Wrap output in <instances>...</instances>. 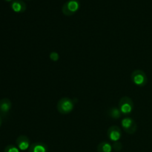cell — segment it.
<instances>
[{"instance_id": "1", "label": "cell", "mask_w": 152, "mask_h": 152, "mask_svg": "<svg viewBox=\"0 0 152 152\" xmlns=\"http://www.w3.org/2000/svg\"><path fill=\"white\" fill-rule=\"evenodd\" d=\"M74 108V102L70 98L63 97L57 102L56 108L61 114H68L72 112Z\"/></svg>"}, {"instance_id": "7", "label": "cell", "mask_w": 152, "mask_h": 152, "mask_svg": "<svg viewBox=\"0 0 152 152\" xmlns=\"http://www.w3.org/2000/svg\"><path fill=\"white\" fill-rule=\"evenodd\" d=\"M12 108L11 101L8 98H4L0 100V115L1 117H7Z\"/></svg>"}, {"instance_id": "10", "label": "cell", "mask_w": 152, "mask_h": 152, "mask_svg": "<svg viewBox=\"0 0 152 152\" xmlns=\"http://www.w3.org/2000/svg\"><path fill=\"white\" fill-rule=\"evenodd\" d=\"M28 152H48V146L42 142H36L31 144Z\"/></svg>"}, {"instance_id": "4", "label": "cell", "mask_w": 152, "mask_h": 152, "mask_svg": "<svg viewBox=\"0 0 152 152\" xmlns=\"http://www.w3.org/2000/svg\"><path fill=\"white\" fill-rule=\"evenodd\" d=\"M119 109L122 114L128 115L132 114L134 110V102L132 99L129 96H123L119 102Z\"/></svg>"}, {"instance_id": "14", "label": "cell", "mask_w": 152, "mask_h": 152, "mask_svg": "<svg viewBox=\"0 0 152 152\" xmlns=\"http://www.w3.org/2000/svg\"><path fill=\"white\" fill-rule=\"evenodd\" d=\"M112 148L116 151H120L123 148V143L120 142V141L114 142L112 144Z\"/></svg>"}, {"instance_id": "11", "label": "cell", "mask_w": 152, "mask_h": 152, "mask_svg": "<svg viewBox=\"0 0 152 152\" xmlns=\"http://www.w3.org/2000/svg\"><path fill=\"white\" fill-rule=\"evenodd\" d=\"M112 149V145L107 141H102L97 146L98 152H111Z\"/></svg>"}, {"instance_id": "3", "label": "cell", "mask_w": 152, "mask_h": 152, "mask_svg": "<svg viewBox=\"0 0 152 152\" xmlns=\"http://www.w3.org/2000/svg\"><path fill=\"white\" fill-rule=\"evenodd\" d=\"M131 79L132 83L139 87H144L148 83V77L145 73L142 70L138 69L134 71L131 75Z\"/></svg>"}, {"instance_id": "2", "label": "cell", "mask_w": 152, "mask_h": 152, "mask_svg": "<svg viewBox=\"0 0 152 152\" xmlns=\"http://www.w3.org/2000/svg\"><path fill=\"white\" fill-rule=\"evenodd\" d=\"M80 7V3L79 0H68L62 5V11L64 15L70 16L74 15L78 11Z\"/></svg>"}, {"instance_id": "6", "label": "cell", "mask_w": 152, "mask_h": 152, "mask_svg": "<svg viewBox=\"0 0 152 152\" xmlns=\"http://www.w3.org/2000/svg\"><path fill=\"white\" fill-rule=\"evenodd\" d=\"M107 135H108V139L111 141L117 142L120 140L122 137V131L120 127L117 126H112L108 129L107 131Z\"/></svg>"}, {"instance_id": "9", "label": "cell", "mask_w": 152, "mask_h": 152, "mask_svg": "<svg viewBox=\"0 0 152 152\" xmlns=\"http://www.w3.org/2000/svg\"><path fill=\"white\" fill-rule=\"evenodd\" d=\"M10 7L15 13H23L27 8L26 4L22 0H13L11 2Z\"/></svg>"}, {"instance_id": "17", "label": "cell", "mask_w": 152, "mask_h": 152, "mask_svg": "<svg viewBox=\"0 0 152 152\" xmlns=\"http://www.w3.org/2000/svg\"><path fill=\"white\" fill-rule=\"evenodd\" d=\"M6 1H13V0H5Z\"/></svg>"}, {"instance_id": "16", "label": "cell", "mask_w": 152, "mask_h": 152, "mask_svg": "<svg viewBox=\"0 0 152 152\" xmlns=\"http://www.w3.org/2000/svg\"><path fill=\"white\" fill-rule=\"evenodd\" d=\"M1 124H2V118H1V115H0V127H1Z\"/></svg>"}, {"instance_id": "13", "label": "cell", "mask_w": 152, "mask_h": 152, "mask_svg": "<svg viewBox=\"0 0 152 152\" xmlns=\"http://www.w3.org/2000/svg\"><path fill=\"white\" fill-rule=\"evenodd\" d=\"M4 152H20L17 146L13 145H8L4 148Z\"/></svg>"}, {"instance_id": "15", "label": "cell", "mask_w": 152, "mask_h": 152, "mask_svg": "<svg viewBox=\"0 0 152 152\" xmlns=\"http://www.w3.org/2000/svg\"><path fill=\"white\" fill-rule=\"evenodd\" d=\"M49 57H50V60L53 61V62H57L59 59V53H56V52L53 51L50 53Z\"/></svg>"}, {"instance_id": "5", "label": "cell", "mask_w": 152, "mask_h": 152, "mask_svg": "<svg viewBox=\"0 0 152 152\" xmlns=\"http://www.w3.org/2000/svg\"><path fill=\"white\" fill-rule=\"evenodd\" d=\"M122 127L123 130L129 134H134L136 133L137 129V125L136 122L131 117H125L121 121Z\"/></svg>"}, {"instance_id": "8", "label": "cell", "mask_w": 152, "mask_h": 152, "mask_svg": "<svg viewBox=\"0 0 152 152\" xmlns=\"http://www.w3.org/2000/svg\"><path fill=\"white\" fill-rule=\"evenodd\" d=\"M17 148L21 151H26L29 149L31 146V141L30 139L25 135H20L17 137L16 140Z\"/></svg>"}, {"instance_id": "12", "label": "cell", "mask_w": 152, "mask_h": 152, "mask_svg": "<svg viewBox=\"0 0 152 152\" xmlns=\"http://www.w3.org/2000/svg\"><path fill=\"white\" fill-rule=\"evenodd\" d=\"M108 114L111 118L114 119V120H118L122 117L121 111H120L119 108H117V107L110 108L108 111Z\"/></svg>"}]
</instances>
